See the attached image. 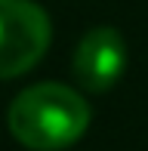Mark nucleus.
Segmentation results:
<instances>
[{
    "label": "nucleus",
    "mask_w": 148,
    "mask_h": 151,
    "mask_svg": "<svg viewBox=\"0 0 148 151\" xmlns=\"http://www.w3.org/2000/svg\"><path fill=\"white\" fill-rule=\"evenodd\" d=\"M6 123L19 145L31 151H62L86 133L90 105L65 83H34L12 99Z\"/></svg>",
    "instance_id": "nucleus-1"
},
{
    "label": "nucleus",
    "mask_w": 148,
    "mask_h": 151,
    "mask_svg": "<svg viewBox=\"0 0 148 151\" xmlns=\"http://www.w3.org/2000/svg\"><path fill=\"white\" fill-rule=\"evenodd\" d=\"M52 25L34 0H0V80L31 71L46 56Z\"/></svg>",
    "instance_id": "nucleus-2"
},
{
    "label": "nucleus",
    "mask_w": 148,
    "mask_h": 151,
    "mask_svg": "<svg viewBox=\"0 0 148 151\" xmlns=\"http://www.w3.org/2000/svg\"><path fill=\"white\" fill-rule=\"evenodd\" d=\"M74 77L83 90L105 93L124 77L126 68V40L111 25H96L80 37L74 50Z\"/></svg>",
    "instance_id": "nucleus-3"
}]
</instances>
